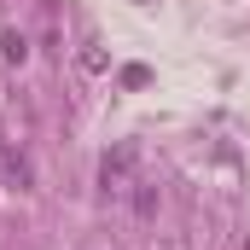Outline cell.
Returning a JSON list of instances; mask_svg holds the SVG:
<instances>
[{"mask_svg": "<svg viewBox=\"0 0 250 250\" xmlns=\"http://www.w3.org/2000/svg\"><path fill=\"white\" fill-rule=\"evenodd\" d=\"M134 157H140L134 146H117V151H105V163H99V181H105V187H123V181H128V169H134Z\"/></svg>", "mask_w": 250, "mask_h": 250, "instance_id": "cell-1", "label": "cell"}, {"mask_svg": "<svg viewBox=\"0 0 250 250\" xmlns=\"http://www.w3.org/2000/svg\"><path fill=\"white\" fill-rule=\"evenodd\" d=\"M0 169H6V181L23 192V187H35V169H29V157L18 151V146H6V157H0Z\"/></svg>", "mask_w": 250, "mask_h": 250, "instance_id": "cell-2", "label": "cell"}, {"mask_svg": "<svg viewBox=\"0 0 250 250\" xmlns=\"http://www.w3.org/2000/svg\"><path fill=\"white\" fill-rule=\"evenodd\" d=\"M0 53H6V64H23L29 59V41L23 35H0Z\"/></svg>", "mask_w": 250, "mask_h": 250, "instance_id": "cell-3", "label": "cell"}, {"mask_svg": "<svg viewBox=\"0 0 250 250\" xmlns=\"http://www.w3.org/2000/svg\"><path fill=\"white\" fill-rule=\"evenodd\" d=\"M123 82H128V87H146V82H151V70H146V64H128Z\"/></svg>", "mask_w": 250, "mask_h": 250, "instance_id": "cell-4", "label": "cell"}]
</instances>
